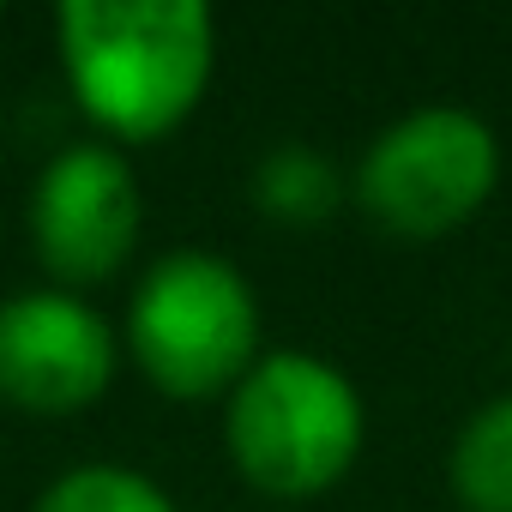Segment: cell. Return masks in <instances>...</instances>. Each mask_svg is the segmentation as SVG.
Wrapping results in <instances>:
<instances>
[{"mask_svg": "<svg viewBox=\"0 0 512 512\" xmlns=\"http://www.w3.org/2000/svg\"><path fill=\"white\" fill-rule=\"evenodd\" d=\"M55 55L79 115L109 145H157L193 121L217 73L205 0H67Z\"/></svg>", "mask_w": 512, "mask_h": 512, "instance_id": "obj_1", "label": "cell"}, {"mask_svg": "<svg viewBox=\"0 0 512 512\" xmlns=\"http://www.w3.org/2000/svg\"><path fill=\"white\" fill-rule=\"evenodd\" d=\"M368 440L362 386L320 350H266L223 398L229 470L266 500L332 494Z\"/></svg>", "mask_w": 512, "mask_h": 512, "instance_id": "obj_2", "label": "cell"}, {"mask_svg": "<svg viewBox=\"0 0 512 512\" xmlns=\"http://www.w3.org/2000/svg\"><path fill=\"white\" fill-rule=\"evenodd\" d=\"M247 272L211 247H169L139 272L121 314V356L169 404H223L266 356Z\"/></svg>", "mask_w": 512, "mask_h": 512, "instance_id": "obj_3", "label": "cell"}, {"mask_svg": "<svg viewBox=\"0 0 512 512\" xmlns=\"http://www.w3.org/2000/svg\"><path fill=\"white\" fill-rule=\"evenodd\" d=\"M500 187V133L464 103H422L386 121L356 169V211L392 241H440L464 229Z\"/></svg>", "mask_w": 512, "mask_h": 512, "instance_id": "obj_4", "label": "cell"}, {"mask_svg": "<svg viewBox=\"0 0 512 512\" xmlns=\"http://www.w3.org/2000/svg\"><path fill=\"white\" fill-rule=\"evenodd\" d=\"M31 253L55 290H97L127 272L145 235V187L121 145L109 139H73L61 145L25 199Z\"/></svg>", "mask_w": 512, "mask_h": 512, "instance_id": "obj_5", "label": "cell"}, {"mask_svg": "<svg viewBox=\"0 0 512 512\" xmlns=\"http://www.w3.org/2000/svg\"><path fill=\"white\" fill-rule=\"evenodd\" d=\"M121 326L73 290L37 284L0 302V404L25 416H79L109 398Z\"/></svg>", "mask_w": 512, "mask_h": 512, "instance_id": "obj_6", "label": "cell"}, {"mask_svg": "<svg viewBox=\"0 0 512 512\" xmlns=\"http://www.w3.org/2000/svg\"><path fill=\"white\" fill-rule=\"evenodd\" d=\"M344 199H350V175L308 139H284L253 163V205L284 229H314L338 217Z\"/></svg>", "mask_w": 512, "mask_h": 512, "instance_id": "obj_7", "label": "cell"}, {"mask_svg": "<svg viewBox=\"0 0 512 512\" xmlns=\"http://www.w3.org/2000/svg\"><path fill=\"white\" fill-rule=\"evenodd\" d=\"M446 476L464 512H512V392H494L458 422Z\"/></svg>", "mask_w": 512, "mask_h": 512, "instance_id": "obj_8", "label": "cell"}, {"mask_svg": "<svg viewBox=\"0 0 512 512\" xmlns=\"http://www.w3.org/2000/svg\"><path fill=\"white\" fill-rule=\"evenodd\" d=\"M31 512H181V506L151 470L115 464V458H85V464H67L61 476H49L43 494L31 500Z\"/></svg>", "mask_w": 512, "mask_h": 512, "instance_id": "obj_9", "label": "cell"}]
</instances>
